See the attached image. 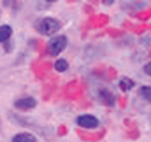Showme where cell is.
Wrapping results in <instances>:
<instances>
[{
    "instance_id": "6da1fadb",
    "label": "cell",
    "mask_w": 151,
    "mask_h": 142,
    "mask_svg": "<svg viewBox=\"0 0 151 142\" xmlns=\"http://www.w3.org/2000/svg\"><path fill=\"white\" fill-rule=\"evenodd\" d=\"M60 29V21L53 17H44L36 23V30L41 35H53Z\"/></svg>"
},
{
    "instance_id": "7a4b0ae2",
    "label": "cell",
    "mask_w": 151,
    "mask_h": 142,
    "mask_svg": "<svg viewBox=\"0 0 151 142\" xmlns=\"http://www.w3.org/2000/svg\"><path fill=\"white\" fill-rule=\"evenodd\" d=\"M68 44V40H67V36L65 35H58V36H53L52 40L48 41V53L50 55H59L60 51H64L65 47Z\"/></svg>"
},
{
    "instance_id": "3957f363",
    "label": "cell",
    "mask_w": 151,
    "mask_h": 142,
    "mask_svg": "<svg viewBox=\"0 0 151 142\" xmlns=\"http://www.w3.org/2000/svg\"><path fill=\"white\" fill-rule=\"evenodd\" d=\"M77 124L83 128H89V130H92V128H97L98 127V120L94 117V115H80V117H77Z\"/></svg>"
},
{
    "instance_id": "277c9868",
    "label": "cell",
    "mask_w": 151,
    "mask_h": 142,
    "mask_svg": "<svg viewBox=\"0 0 151 142\" xmlns=\"http://www.w3.org/2000/svg\"><path fill=\"white\" fill-rule=\"evenodd\" d=\"M14 106L20 110H30L36 106V100L32 98V97H21V98L15 100Z\"/></svg>"
},
{
    "instance_id": "5b68a950",
    "label": "cell",
    "mask_w": 151,
    "mask_h": 142,
    "mask_svg": "<svg viewBox=\"0 0 151 142\" xmlns=\"http://www.w3.org/2000/svg\"><path fill=\"white\" fill-rule=\"evenodd\" d=\"M100 98H101V101L104 103V105H109L112 106L113 103H115V95H113L110 91H107V89H100Z\"/></svg>"
},
{
    "instance_id": "8992f818",
    "label": "cell",
    "mask_w": 151,
    "mask_h": 142,
    "mask_svg": "<svg viewBox=\"0 0 151 142\" xmlns=\"http://www.w3.org/2000/svg\"><path fill=\"white\" fill-rule=\"evenodd\" d=\"M12 142H36V138L32 133L23 132V133H18L12 138Z\"/></svg>"
},
{
    "instance_id": "52a82bcc",
    "label": "cell",
    "mask_w": 151,
    "mask_h": 142,
    "mask_svg": "<svg viewBox=\"0 0 151 142\" xmlns=\"http://www.w3.org/2000/svg\"><path fill=\"white\" fill-rule=\"evenodd\" d=\"M12 36V27L8 24L0 26V43H6L9 41V38Z\"/></svg>"
},
{
    "instance_id": "ba28073f",
    "label": "cell",
    "mask_w": 151,
    "mask_h": 142,
    "mask_svg": "<svg viewBox=\"0 0 151 142\" xmlns=\"http://www.w3.org/2000/svg\"><path fill=\"white\" fill-rule=\"evenodd\" d=\"M119 86H121L122 91H130V89L134 86V82H133L132 79H129V77H121Z\"/></svg>"
},
{
    "instance_id": "9c48e42d",
    "label": "cell",
    "mask_w": 151,
    "mask_h": 142,
    "mask_svg": "<svg viewBox=\"0 0 151 142\" xmlns=\"http://www.w3.org/2000/svg\"><path fill=\"white\" fill-rule=\"evenodd\" d=\"M55 70L59 71V73L67 71V70H68V62H67L65 59H58V61L55 62Z\"/></svg>"
},
{
    "instance_id": "30bf717a",
    "label": "cell",
    "mask_w": 151,
    "mask_h": 142,
    "mask_svg": "<svg viewBox=\"0 0 151 142\" xmlns=\"http://www.w3.org/2000/svg\"><path fill=\"white\" fill-rule=\"evenodd\" d=\"M139 95H141L142 98H145L147 101L151 103V86H142V88L139 89Z\"/></svg>"
},
{
    "instance_id": "8fae6325",
    "label": "cell",
    "mask_w": 151,
    "mask_h": 142,
    "mask_svg": "<svg viewBox=\"0 0 151 142\" xmlns=\"http://www.w3.org/2000/svg\"><path fill=\"white\" fill-rule=\"evenodd\" d=\"M144 73H145V74H148V76H151V62H148L147 65L144 67Z\"/></svg>"
}]
</instances>
